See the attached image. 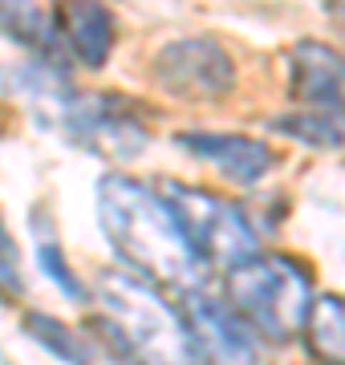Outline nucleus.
Segmentation results:
<instances>
[{
	"label": "nucleus",
	"instance_id": "dca6fc26",
	"mask_svg": "<svg viewBox=\"0 0 345 365\" xmlns=\"http://www.w3.org/2000/svg\"><path fill=\"white\" fill-rule=\"evenodd\" d=\"M25 292V272H21V248L13 232L0 220V297H21Z\"/></svg>",
	"mask_w": 345,
	"mask_h": 365
},
{
	"label": "nucleus",
	"instance_id": "0eeeda50",
	"mask_svg": "<svg viewBox=\"0 0 345 365\" xmlns=\"http://www.w3.org/2000/svg\"><path fill=\"white\" fill-rule=\"evenodd\" d=\"M187 333L195 345V357L207 365H260V341L256 329L236 313V304L195 288L183 309Z\"/></svg>",
	"mask_w": 345,
	"mask_h": 365
},
{
	"label": "nucleus",
	"instance_id": "9b49d317",
	"mask_svg": "<svg viewBox=\"0 0 345 365\" xmlns=\"http://www.w3.org/2000/svg\"><path fill=\"white\" fill-rule=\"evenodd\" d=\"M0 37L16 41L37 61H61L66 45L57 33V13L41 0H0Z\"/></svg>",
	"mask_w": 345,
	"mask_h": 365
},
{
	"label": "nucleus",
	"instance_id": "4468645a",
	"mask_svg": "<svg viewBox=\"0 0 345 365\" xmlns=\"http://www.w3.org/2000/svg\"><path fill=\"white\" fill-rule=\"evenodd\" d=\"M25 333L37 341L45 353H53L61 365H93V349L86 345L78 329L57 321L49 313H25Z\"/></svg>",
	"mask_w": 345,
	"mask_h": 365
},
{
	"label": "nucleus",
	"instance_id": "f03ea898",
	"mask_svg": "<svg viewBox=\"0 0 345 365\" xmlns=\"http://www.w3.org/2000/svg\"><path fill=\"white\" fill-rule=\"evenodd\" d=\"M98 309H102V333L138 365H191L195 345L187 333V321L175 313L167 297L155 292L150 280L130 272L98 276Z\"/></svg>",
	"mask_w": 345,
	"mask_h": 365
},
{
	"label": "nucleus",
	"instance_id": "1a4fd4ad",
	"mask_svg": "<svg viewBox=\"0 0 345 365\" xmlns=\"http://www.w3.org/2000/svg\"><path fill=\"white\" fill-rule=\"evenodd\" d=\"M289 98L301 110L345 118V53L325 41H297L289 49Z\"/></svg>",
	"mask_w": 345,
	"mask_h": 365
},
{
	"label": "nucleus",
	"instance_id": "423d86ee",
	"mask_svg": "<svg viewBox=\"0 0 345 365\" xmlns=\"http://www.w3.org/2000/svg\"><path fill=\"white\" fill-rule=\"evenodd\" d=\"M61 126L86 150H93L98 158H110V163H126V158L143 155L150 143V126H146L143 110L110 90L66 93L61 98Z\"/></svg>",
	"mask_w": 345,
	"mask_h": 365
},
{
	"label": "nucleus",
	"instance_id": "f8f14e48",
	"mask_svg": "<svg viewBox=\"0 0 345 365\" xmlns=\"http://www.w3.org/2000/svg\"><path fill=\"white\" fill-rule=\"evenodd\" d=\"M309 349L321 365H345V297L337 292H321L309 309L305 325Z\"/></svg>",
	"mask_w": 345,
	"mask_h": 365
},
{
	"label": "nucleus",
	"instance_id": "20e7f679",
	"mask_svg": "<svg viewBox=\"0 0 345 365\" xmlns=\"http://www.w3.org/2000/svg\"><path fill=\"white\" fill-rule=\"evenodd\" d=\"M163 195L179 211V220H183L195 252L203 256V264H215V268L232 272V268L260 256V235H256L248 211L240 203L212 195V191H200V187H183V182H167Z\"/></svg>",
	"mask_w": 345,
	"mask_h": 365
},
{
	"label": "nucleus",
	"instance_id": "2eb2a0df",
	"mask_svg": "<svg viewBox=\"0 0 345 365\" xmlns=\"http://www.w3.org/2000/svg\"><path fill=\"white\" fill-rule=\"evenodd\" d=\"M37 264H41V272L49 276V280H53V284L61 288L69 300L86 297V288H81V280L73 276V268L66 264V252H61V244H57V240H45V235L37 240Z\"/></svg>",
	"mask_w": 345,
	"mask_h": 365
},
{
	"label": "nucleus",
	"instance_id": "9d476101",
	"mask_svg": "<svg viewBox=\"0 0 345 365\" xmlns=\"http://www.w3.org/2000/svg\"><path fill=\"white\" fill-rule=\"evenodd\" d=\"M57 13V33L69 57H78L86 69H102L118 41V16L106 0H61Z\"/></svg>",
	"mask_w": 345,
	"mask_h": 365
},
{
	"label": "nucleus",
	"instance_id": "f257e3e1",
	"mask_svg": "<svg viewBox=\"0 0 345 365\" xmlns=\"http://www.w3.org/2000/svg\"><path fill=\"white\" fill-rule=\"evenodd\" d=\"M98 220L122 260L143 280L191 297L203 288V256L195 252L171 199L150 191L130 175H102L98 182Z\"/></svg>",
	"mask_w": 345,
	"mask_h": 365
},
{
	"label": "nucleus",
	"instance_id": "ddd939ff",
	"mask_svg": "<svg viewBox=\"0 0 345 365\" xmlns=\"http://www.w3.org/2000/svg\"><path fill=\"white\" fill-rule=\"evenodd\" d=\"M272 130L313 150H341L345 146V118L325 110H297V114L272 118Z\"/></svg>",
	"mask_w": 345,
	"mask_h": 365
},
{
	"label": "nucleus",
	"instance_id": "7ed1b4c3",
	"mask_svg": "<svg viewBox=\"0 0 345 365\" xmlns=\"http://www.w3.org/2000/svg\"><path fill=\"white\" fill-rule=\"evenodd\" d=\"M227 300L268 341H292L305 333L313 309V276L292 256H256L227 272Z\"/></svg>",
	"mask_w": 345,
	"mask_h": 365
},
{
	"label": "nucleus",
	"instance_id": "39448f33",
	"mask_svg": "<svg viewBox=\"0 0 345 365\" xmlns=\"http://www.w3.org/2000/svg\"><path fill=\"white\" fill-rule=\"evenodd\" d=\"M150 81L175 102L212 106L236 90V61L215 37H175L150 57Z\"/></svg>",
	"mask_w": 345,
	"mask_h": 365
},
{
	"label": "nucleus",
	"instance_id": "6e6552de",
	"mask_svg": "<svg viewBox=\"0 0 345 365\" xmlns=\"http://www.w3.org/2000/svg\"><path fill=\"white\" fill-rule=\"evenodd\" d=\"M175 143L183 146L191 158L207 163L220 170L224 179L240 182V187H256L264 182L272 170L280 167V155L268 143L252 138V134H227V130H183Z\"/></svg>",
	"mask_w": 345,
	"mask_h": 365
},
{
	"label": "nucleus",
	"instance_id": "f3484780",
	"mask_svg": "<svg viewBox=\"0 0 345 365\" xmlns=\"http://www.w3.org/2000/svg\"><path fill=\"white\" fill-rule=\"evenodd\" d=\"M325 9H329V13H333V16H337V21L345 25V0H325Z\"/></svg>",
	"mask_w": 345,
	"mask_h": 365
}]
</instances>
